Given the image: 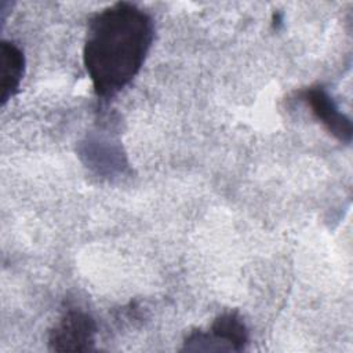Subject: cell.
Segmentation results:
<instances>
[{"label":"cell","mask_w":353,"mask_h":353,"mask_svg":"<svg viewBox=\"0 0 353 353\" xmlns=\"http://www.w3.org/2000/svg\"><path fill=\"white\" fill-rule=\"evenodd\" d=\"M153 37L152 17L130 1H116L90 18L83 63L98 98H113L135 79Z\"/></svg>","instance_id":"obj_1"},{"label":"cell","mask_w":353,"mask_h":353,"mask_svg":"<svg viewBox=\"0 0 353 353\" xmlns=\"http://www.w3.org/2000/svg\"><path fill=\"white\" fill-rule=\"evenodd\" d=\"M248 343V330L237 312H226L215 317L208 332H190L182 350L193 352H241Z\"/></svg>","instance_id":"obj_2"},{"label":"cell","mask_w":353,"mask_h":353,"mask_svg":"<svg viewBox=\"0 0 353 353\" xmlns=\"http://www.w3.org/2000/svg\"><path fill=\"white\" fill-rule=\"evenodd\" d=\"M97 324L87 312L70 307L48 332L51 352H88L95 349Z\"/></svg>","instance_id":"obj_3"},{"label":"cell","mask_w":353,"mask_h":353,"mask_svg":"<svg viewBox=\"0 0 353 353\" xmlns=\"http://www.w3.org/2000/svg\"><path fill=\"white\" fill-rule=\"evenodd\" d=\"M299 98L310 108L312 114L339 142L350 143L352 121L339 110L332 97L323 85H310L299 92Z\"/></svg>","instance_id":"obj_4"},{"label":"cell","mask_w":353,"mask_h":353,"mask_svg":"<svg viewBox=\"0 0 353 353\" xmlns=\"http://www.w3.org/2000/svg\"><path fill=\"white\" fill-rule=\"evenodd\" d=\"M25 72V55L10 40L0 41V90L1 105H6L19 90Z\"/></svg>","instance_id":"obj_5"}]
</instances>
